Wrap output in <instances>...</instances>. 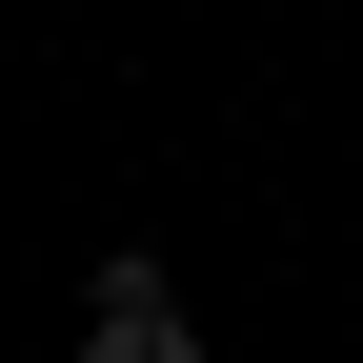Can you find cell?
<instances>
[{
	"label": "cell",
	"mask_w": 363,
	"mask_h": 363,
	"mask_svg": "<svg viewBox=\"0 0 363 363\" xmlns=\"http://www.w3.org/2000/svg\"><path fill=\"white\" fill-rule=\"evenodd\" d=\"M81 363H202V323H182L162 262H101V303H81Z\"/></svg>",
	"instance_id": "1"
}]
</instances>
